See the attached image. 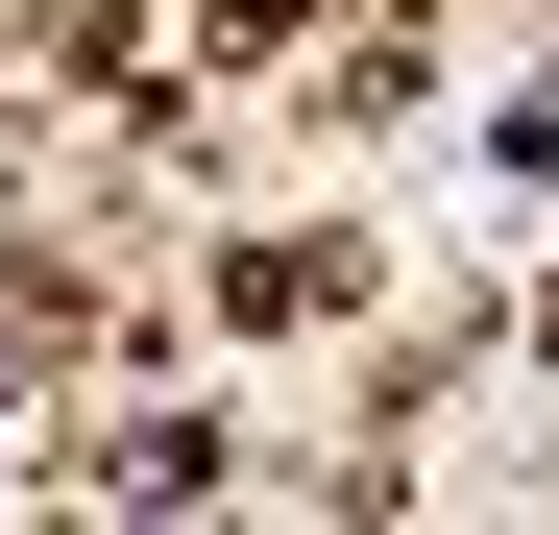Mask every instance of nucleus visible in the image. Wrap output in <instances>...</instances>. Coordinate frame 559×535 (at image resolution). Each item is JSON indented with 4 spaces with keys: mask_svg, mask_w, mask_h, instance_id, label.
Returning <instances> with one entry per match:
<instances>
[{
    "mask_svg": "<svg viewBox=\"0 0 559 535\" xmlns=\"http://www.w3.org/2000/svg\"><path fill=\"white\" fill-rule=\"evenodd\" d=\"M535 341H559V293H535Z\"/></svg>",
    "mask_w": 559,
    "mask_h": 535,
    "instance_id": "2",
    "label": "nucleus"
},
{
    "mask_svg": "<svg viewBox=\"0 0 559 535\" xmlns=\"http://www.w3.org/2000/svg\"><path fill=\"white\" fill-rule=\"evenodd\" d=\"M219 317H243V341H317V317H365V243H341V219L243 243V268H219Z\"/></svg>",
    "mask_w": 559,
    "mask_h": 535,
    "instance_id": "1",
    "label": "nucleus"
}]
</instances>
